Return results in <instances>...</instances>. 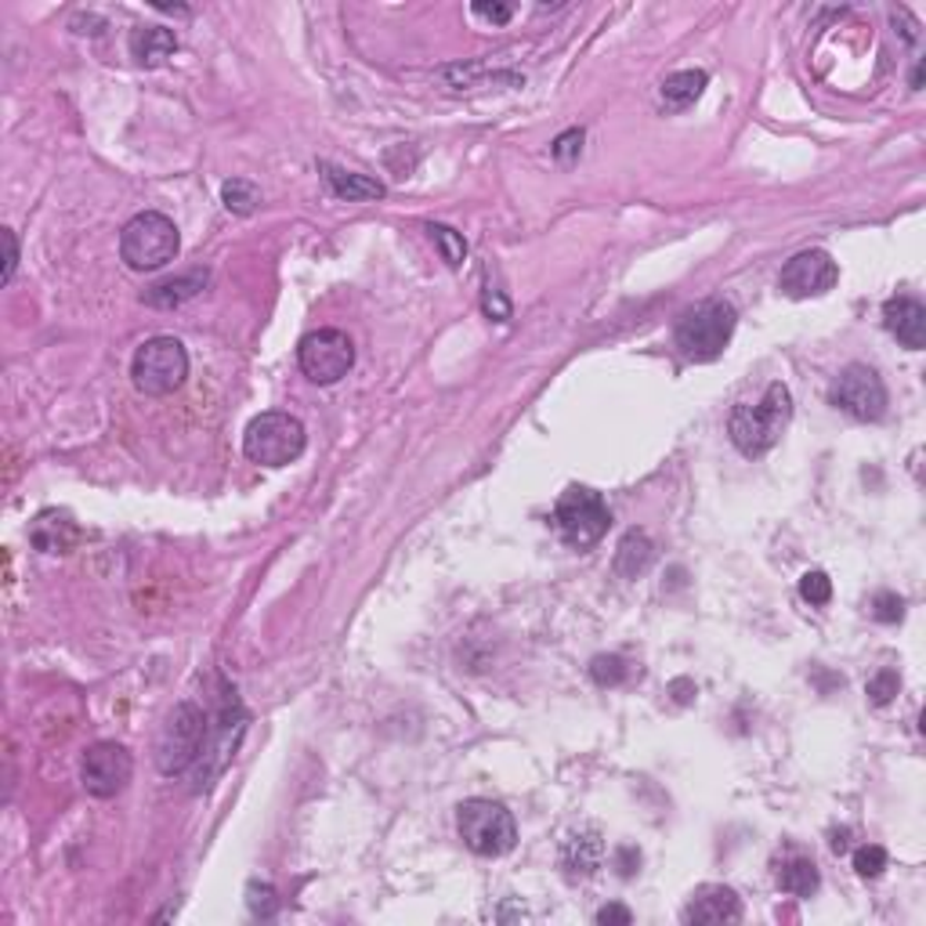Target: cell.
Here are the masks:
<instances>
[{
  "mask_svg": "<svg viewBox=\"0 0 926 926\" xmlns=\"http://www.w3.org/2000/svg\"><path fill=\"white\" fill-rule=\"evenodd\" d=\"M790 420H793V395L782 380H775V384H767V391L756 406H750V403L735 406V413H731V420H727V435L742 456H764L779 446V438L785 435Z\"/></svg>",
  "mask_w": 926,
  "mask_h": 926,
  "instance_id": "6da1fadb",
  "label": "cell"
},
{
  "mask_svg": "<svg viewBox=\"0 0 926 926\" xmlns=\"http://www.w3.org/2000/svg\"><path fill=\"white\" fill-rule=\"evenodd\" d=\"M735 326H739L735 304L713 297V301L695 304V308H688L681 319H676L673 344L688 363H713V358L724 355L731 337H735Z\"/></svg>",
  "mask_w": 926,
  "mask_h": 926,
  "instance_id": "7a4b0ae2",
  "label": "cell"
},
{
  "mask_svg": "<svg viewBox=\"0 0 926 926\" xmlns=\"http://www.w3.org/2000/svg\"><path fill=\"white\" fill-rule=\"evenodd\" d=\"M211 739V716L196 702H177L167 713L156 739V767L160 775H185L192 764H200L203 745Z\"/></svg>",
  "mask_w": 926,
  "mask_h": 926,
  "instance_id": "3957f363",
  "label": "cell"
},
{
  "mask_svg": "<svg viewBox=\"0 0 926 926\" xmlns=\"http://www.w3.org/2000/svg\"><path fill=\"white\" fill-rule=\"evenodd\" d=\"M177 251H182L177 225L160 211L134 214L120 232V257L134 272H156L163 265H171Z\"/></svg>",
  "mask_w": 926,
  "mask_h": 926,
  "instance_id": "277c9868",
  "label": "cell"
},
{
  "mask_svg": "<svg viewBox=\"0 0 926 926\" xmlns=\"http://www.w3.org/2000/svg\"><path fill=\"white\" fill-rule=\"evenodd\" d=\"M456 828H460L467 851L481 854V858H500V854L515 851L518 843L515 814L496 800H464L460 811H456Z\"/></svg>",
  "mask_w": 926,
  "mask_h": 926,
  "instance_id": "5b68a950",
  "label": "cell"
},
{
  "mask_svg": "<svg viewBox=\"0 0 926 926\" xmlns=\"http://www.w3.org/2000/svg\"><path fill=\"white\" fill-rule=\"evenodd\" d=\"M304 441H308L304 424L297 417H289V413L272 409L246 424L243 452L246 460H254L261 467H286L304 452Z\"/></svg>",
  "mask_w": 926,
  "mask_h": 926,
  "instance_id": "8992f818",
  "label": "cell"
},
{
  "mask_svg": "<svg viewBox=\"0 0 926 926\" xmlns=\"http://www.w3.org/2000/svg\"><path fill=\"white\" fill-rule=\"evenodd\" d=\"M131 377L134 388L142 395H174L189 377V352L182 340L174 337H152L142 348L134 352L131 363Z\"/></svg>",
  "mask_w": 926,
  "mask_h": 926,
  "instance_id": "52a82bcc",
  "label": "cell"
},
{
  "mask_svg": "<svg viewBox=\"0 0 926 926\" xmlns=\"http://www.w3.org/2000/svg\"><path fill=\"white\" fill-rule=\"evenodd\" d=\"M612 525L608 503L601 500V492H593L587 486H569L554 503V529L569 547L587 550L593 543H601V536Z\"/></svg>",
  "mask_w": 926,
  "mask_h": 926,
  "instance_id": "ba28073f",
  "label": "cell"
},
{
  "mask_svg": "<svg viewBox=\"0 0 926 926\" xmlns=\"http://www.w3.org/2000/svg\"><path fill=\"white\" fill-rule=\"evenodd\" d=\"M297 363L312 384H337L355 366V344L344 329H315L297 344Z\"/></svg>",
  "mask_w": 926,
  "mask_h": 926,
  "instance_id": "9c48e42d",
  "label": "cell"
},
{
  "mask_svg": "<svg viewBox=\"0 0 926 926\" xmlns=\"http://www.w3.org/2000/svg\"><path fill=\"white\" fill-rule=\"evenodd\" d=\"M828 398H833V406L847 413V417L865 420V424H873L887 413V388H883L879 373L862 366V363H854V366H847L839 373V377L833 380Z\"/></svg>",
  "mask_w": 926,
  "mask_h": 926,
  "instance_id": "30bf717a",
  "label": "cell"
},
{
  "mask_svg": "<svg viewBox=\"0 0 926 926\" xmlns=\"http://www.w3.org/2000/svg\"><path fill=\"white\" fill-rule=\"evenodd\" d=\"M243 727H246V713L240 706L236 691H225V699H221V713H217V724H211V739L203 745V756H200V771H196V782L206 785L214 775L225 771V764L236 753V745L243 739Z\"/></svg>",
  "mask_w": 926,
  "mask_h": 926,
  "instance_id": "8fae6325",
  "label": "cell"
},
{
  "mask_svg": "<svg viewBox=\"0 0 926 926\" xmlns=\"http://www.w3.org/2000/svg\"><path fill=\"white\" fill-rule=\"evenodd\" d=\"M131 775H134V760L120 742H94L84 753V764H80L84 790L99 800L123 793V785L131 782Z\"/></svg>",
  "mask_w": 926,
  "mask_h": 926,
  "instance_id": "7c38bea8",
  "label": "cell"
},
{
  "mask_svg": "<svg viewBox=\"0 0 926 926\" xmlns=\"http://www.w3.org/2000/svg\"><path fill=\"white\" fill-rule=\"evenodd\" d=\"M839 265L825 251H800L796 257L785 261L779 275V289L785 297L804 301V297H822L836 286Z\"/></svg>",
  "mask_w": 926,
  "mask_h": 926,
  "instance_id": "4fadbf2b",
  "label": "cell"
},
{
  "mask_svg": "<svg viewBox=\"0 0 926 926\" xmlns=\"http://www.w3.org/2000/svg\"><path fill=\"white\" fill-rule=\"evenodd\" d=\"M742 919V902L731 887L721 883H706L691 894V902L684 905V923H739Z\"/></svg>",
  "mask_w": 926,
  "mask_h": 926,
  "instance_id": "5bb4252c",
  "label": "cell"
},
{
  "mask_svg": "<svg viewBox=\"0 0 926 926\" xmlns=\"http://www.w3.org/2000/svg\"><path fill=\"white\" fill-rule=\"evenodd\" d=\"M883 326L905 344L908 352H923L926 348V308L916 297H891L883 304Z\"/></svg>",
  "mask_w": 926,
  "mask_h": 926,
  "instance_id": "9a60e30c",
  "label": "cell"
},
{
  "mask_svg": "<svg viewBox=\"0 0 926 926\" xmlns=\"http://www.w3.org/2000/svg\"><path fill=\"white\" fill-rule=\"evenodd\" d=\"M30 539L44 554H69L80 543V529L65 510H40L30 525Z\"/></svg>",
  "mask_w": 926,
  "mask_h": 926,
  "instance_id": "2e32d148",
  "label": "cell"
},
{
  "mask_svg": "<svg viewBox=\"0 0 926 926\" xmlns=\"http://www.w3.org/2000/svg\"><path fill=\"white\" fill-rule=\"evenodd\" d=\"M604 858V839L598 828H579L561 847V865L569 868V876H593Z\"/></svg>",
  "mask_w": 926,
  "mask_h": 926,
  "instance_id": "e0dca14e",
  "label": "cell"
},
{
  "mask_svg": "<svg viewBox=\"0 0 926 926\" xmlns=\"http://www.w3.org/2000/svg\"><path fill=\"white\" fill-rule=\"evenodd\" d=\"M323 177H326V185H329V192H334L337 200L366 203V200H380L384 196V185L377 182V177L344 171V167H334V163H323Z\"/></svg>",
  "mask_w": 926,
  "mask_h": 926,
  "instance_id": "ac0fdd59",
  "label": "cell"
},
{
  "mask_svg": "<svg viewBox=\"0 0 926 926\" xmlns=\"http://www.w3.org/2000/svg\"><path fill=\"white\" fill-rule=\"evenodd\" d=\"M655 561V543L648 539V532L641 529H630L623 539H619V550H615V572L623 579H638L652 569Z\"/></svg>",
  "mask_w": 926,
  "mask_h": 926,
  "instance_id": "d6986e66",
  "label": "cell"
},
{
  "mask_svg": "<svg viewBox=\"0 0 926 926\" xmlns=\"http://www.w3.org/2000/svg\"><path fill=\"white\" fill-rule=\"evenodd\" d=\"M177 51V37L174 30H163V26H145V30L131 33V54L142 65H163Z\"/></svg>",
  "mask_w": 926,
  "mask_h": 926,
  "instance_id": "ffe728a7",
  "label": "cell"
},
{
  "mask_svg": "<svg viewBox=\"0 0 926 926\" xmlns=\"http://www.w3.org/2000/svg\"><path fill=\"white\" fill-rule=\"evenodd\" d=\"M706 84H710V77L702 73V69H681V73L662 80V102H666V109H673V113H681V109L699 102V94L706 91Z\"/></svg>",
  "mask_w": 926,
  "mask_h": 926,
  "instance_id": "44dd1931",
  "label": "cell"
},
{
  "mask_svg": "<svg viewBox=\"0 0 926 926\" xmlns=\"http://www.w3.org/2000/svg\"><path fill=\"white\" fill-rule=\"evenodd\" d=\"M779 887L785 894H793V897H811L814 891L822 887V876H818V865H814L811 858H790V862H782L779 865Z\"/></svg>",
  "mask_w": 926,
  "mask_h": 926,
  "instance_id": "7402d4cb",
  "label": "cell"
},
{
  "mask_svg": "<svg viewBox=\"0 0 926 926\" xmlns=\"http://www.w3.org/2000/svg\"><path fill=\"white\" fill-rule=\"evenodd\" d=\"M203 286H206V272H192V275H182V279L160 283L156 289H152V294H145V304H156V308H174V304L196 297Z\"/></svg>",
  "mask_w": 926,
  "mask_h": 926,
  "instance_id": "603a6c76",
  "label": "cell"
},
{
  "mask_svg": "<svg viewBox=\"0 0 926 926\" xmlns=\"http://www.w3.org/2000/svg\"><path fill=\"white\" fill-rule=\"evenodd\" d=\"M221 200L232 214H254L261 203V192L254 182H243V177H232V182L221 185Z\"/></svg>",
  "mask_w": 926,
  "mask_h": 926,
  "instance_id": "cb8c5ba5",
  "label": "cell"
},
{
  "mask_svg": "<svg viewBox=\"0 0 926 926\" xmlns=\"http://www.w3.org/2000/svg\"><path fill=\"white\" fill-rule=\"evenodd\" d=\"M427 232H431V240L438 243V251H441V257H446V265L449 268H460L464 257H467V243H464L460 232L449 228V225H431Z\"/></svg>",
  "mask_w": 926,
  "mask_h": 926,
  "instance_id": "d4e9b609",
  "label": "cell"
},
{
  "mask_svg": "<svg viewBox=\"0 0 926 926\" xmlns=\"http://www.w3.org/2000/svg\"><path fill=\"white\" fill-rule=\"evenodd\" d=\"M590 676H593V684L615 688L630 676V666H627V659H619V655H598L590 662Z\"/></svg>",
  "mask_w": 926,
  "mask_h": 926,
  "instance_id": "484cf974",
  "label": "cell"
},
{
  "mask_svg": "<svg viewBox=\"0 0 926 926\" xmlns=\"http://www.w3.org/2000/svg\"><path fill=\"white\" fill-rule=\"evenodd\" d=\"M887 851L879 847V843H865V847L854 851V873H858L862 879H879L883 873H887Z\"/></svg>",
  "mask_w": 926,
  "mask_h": 926,
  "instance_id": "4316f807",
  "label": "cell"
},
{
  "mask_svg": "<svg viewBox=\"0 0 926 926\" xmlns=\"http://www.w3.org/2000/svg\"><path fill=\"white\" fill-rule=\"evenodd\" d=\"M897 691H902V676H897V670H879L873 681L865 684V695L873 706H887Z\"/></svg>",
  "mask_w": 926,
  "mask_h": 926,
  "instance_id": "83f0119b",
  "label": "cell"
},
{
  "mask_svg": "<svg viewBox=\"0 0 926 926\" xmlns=\"http://www.w3.org/2000/svg\"><path fill=\"white\" fill-rule=\"evenodd\" d=\"M868 615L876 619V623H902V615H905V601L897 598V593H876L873 601H868Z\"/></svg>",
  "mask_w": 926,
  "mask_h": 926,
  "instance_id": "f1b7e54d",
  "label": "cell"
},
{
  "mask_svg": "<svg viewBox=\"0 0 926 926\" xmlns=\"http://www.w3.org/2000/svg\"><path fill=\"white\" fill-rule=\"evenodd\" d=\"M800 598H804L807 604H828L833 601V579H828L825 572H807L804 579H800Z\"/></svg>",
  "mask_w": 926,
  "mask_h": 926,
  "instance_id": "f546056e",
  "label": "cell"
},
{
  "mask_svg": "<svg viewBox=\"0 0 926 926\" xmlns=\"http://www.w3.org/2000/svg\"><path fill=\"white\" fill-rule=\"evenodd\" d=\"M246 894H251L246 902H251L254 916H261V919H272V916H275V908H279V902H275V891L268 887V883H251V891H246Z\"/></svg>",
  "mask_w": 926,
  "mask_h": 926,
  "instance_id": "4dcf8cb0",
  "label": "cell"
},
{
  "mask_svg": "<svg viewBox=\"0 0 926 926\" xmlns=\"http://www.w3.org/2000/svg\"><path fill=\"white\" fill-rule=\"evenodd\" d=\"M579 149H583V131H579V128L564 131V134L558 138V142H554V160L569 163V160L579 156Z\"/></svg>",
  "mask_w": 926,
  "mask_h": 926,
  "instance_id": "1f68e13d",
  "label": "cell"
},
{
  "mask_svg": "<svg viewBox=\"0 0 926 926\" xmlns=\"http://www.w3.org/2000/svg\"><path fill=\"white\" fill-rule=\"evenodd\" d=\"M486 315L489 319H496V323H507L510 319V304H507V297L500 294V289H492V286H486Z\"/></svg>",
  "mask_w": 926,
  "mask_h": 926,
  "instance_id": "d6a6232c",
  "label": "cell"
},
{
  "mask_svg": "<svg viewBox=\"0 0 926 926\" xmlns=\"http://www.w3.org/2000/svg\"><path fill=\"white\" fill-rule=\"evenodd\" d=\"M0 240H4V283L16 279V268H19V243H16V232L4 228L0 232Z\"/></svg>",
  "mask_w": 926,
  "mask_h": 926,
  "instance_id": "836d02e7",
  "label": "cell"
},
{
  "mask_svg": "<svg viewBox=\"0 0 926 926\" xmlns=\"http://www.w3.org/2000/svg\"><path fill=\"white\" fill-rule=\"evenodd\" d=\"M471 11L478 19L492 22V26H503V22H510V16H515V8L510 4H471Z\"/></svg>",
  "mask_w": 926,
  "mask_h": 926,
  "instance_id": "e575fe53",
  "label": "cell"
},
{
  "mask_svg": "<svg viewBox=\"0 0 926 926\" xmlns=\"http://www.w3.org/2000/svg\"><path fill=\"white\" fill-rule=\"evenodd\" d=\"M598 923H619V926H630L633 923V912L623 908V905H604L598 912Z\"/></svg>",
  "mask_w": 926,
  "mask_h": 926,
  "instance_id": "d590c367",
  "label": "cell"
},
{
  "mask_svg": "<svg viewBox=\"0 0 926 926\" xmlns=\"http://www.w3.org/2000/svg\"><path fill=\"white\" fill-rule=\"evenodd\" d=\"M912 88H923V62H916V69H912Z\"/></svg>",
  "mask_w": 926,
  "mask_h": 926,
  "instance_id": "8d00e7d4",
  "label": "cell"
}]
</instances>
